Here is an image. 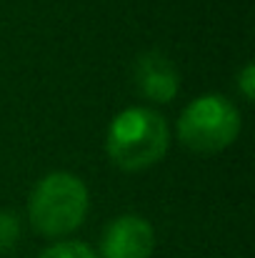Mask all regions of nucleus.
Returning a JSON list of instances; mask_svg holds the SVG:
<instances>
[{"instance_id": "obj_1", "label": "nucleus", "mask_w": 255, "mask_h": 258, "mask_svg": "<svg viewBox=\"0 0 255 258\" xmlns=\"http://www.w3.org/2000/svg\"><path fill=\"white\" fill-rule=\"evenodd\" d=\"M168 125L150 108H128L118 113L108 128V153L123 171H143L155 166L168 151Z\"/></svg>"}, {"instance_id": "obj_2", "label": "nucleus", "mask_w": 255, "mask_h": 258, "mask_svg": "<svg viewBox=\"0 0 255 258\" xmlns=\"http://www.w3.org/2000/svg\"><path fill=\"white\" fill-rule=\"evenodd\" d=\"M30 223L43 236H65L88 213L85 183L73 173H50L30 193Z\"/></svg>"}, {"instance_id": "obj_3", "label": "nucleus", "mask_w": 255, "mask_h": 258, "mask_svg": "<svg viewBox=\"0 0 255 258\" xmlns=\"http://www.w3.org/2000/svg\"><path fill=\"white\" fill-rule=\"evenodd\" d=\"M240 133V113L223 95H200L193 100L180 120L178 136L183 146L198 153H215L228 148Z\"/></svg>"}, {"instance_id": "obj_4", "label": "nucleus", "mask_w": 255, "mask_h": 258, "mask_svg": "<svg viewBox=\"0 0 255 258\" xmlns=\"http://www.w3.org/2000/svg\"><path fill=\"white\" fill-rule=\"evenodd\" d=\"M155 248L153 226L140 216L115 218L100 241L103 258H150Z\"/></svg>"}, {"instance_id": "obj_5", "label": "nucleus", "mask_w": 255, "mask_h": 258, "mask_svg": "<svg viewBox=\"0 0 255 258\" xmlns=\"http://www.w3.org/2000/svg\"><path fill=\"white\" fill-rule=\"evenodd\" d=\"M133 78L138 90L153 103H168L180 88V76L175 63L158 50H148L135 60Z\"/></svg>"}, {"instance_id": "obj_6", "label": "nucleus", "mask_w": 255, "mask_h": 258, "mask_svg": "<svg viewBox=\"0 0 255 258\" xmlns=\"http://www.w3.org/2000/svg\"><path fill=\"white\" fill-rule=\"evenodd\" d=\"M40 258H95V253L78 241H63V243H55L50 248H45Z\"/></svg>"}, {"instance_id": "obj_7", "label": "nucleus", "mask_w": 255, "mask_h": 258, "mask_svg": "<svg viewBox=\"0 0 255 258\" xmlns=\"http://www.w3.org/2000/svg\"><path fill=\"white\" fill-rule=\"evenodd\" d=\"M20 238V223L13 213L0 211V253H8Z\"/></svg>"}, {"instance_id": "obj_8", "label": "nucleus", "mask_w": 255, "mask_h": 258, "mask_svg": "<svg viewBox=\"0 0 255 258\" xmlns=\"http://www.w3.org/2000/svg\"><path fill=\"white\" fill-rule=\"evenodd\" d=\"M255 73H253V66L248 63L245 68H243V73H240V90H243V95L248 98V100H253L255 95V83H253Z\"/></svg>"}]
</instances>
